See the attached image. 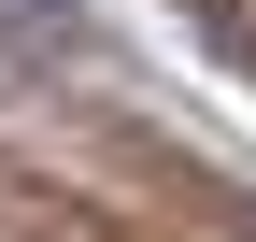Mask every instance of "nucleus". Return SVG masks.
Wrapping results in <instances>:
<instances>
[{
    "label": "nucleus",
    "instance_id": "f257e3e1",
    "mask_svg": "<svg viewBox=\"0 0 256 242\" xmlns=\"http://www.w3.org/2000/svg\"><path fill=\"white\" fill-rule=\"evenodd\" d=\"M0 242H128L114 214H86L72 186H28V171H0Z\"/></svg>",
    "mask_w": 256,
    "mask_h": 242
}]
</instances>
